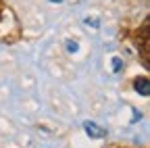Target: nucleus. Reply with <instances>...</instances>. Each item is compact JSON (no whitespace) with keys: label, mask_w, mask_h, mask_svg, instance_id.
<instances>
[{"label":"nucleus","mask_w":150,"mask_h":148,"mask_svg":"<svg viewBox=\"0 0 150 148\" xmlns=\"http://www.w3.org/2000/svg\"><path fill=\"white\" fill-rule=\"evenodd\" d=\"M134 88H136V92H140V96H148L150 94V81L146 77H138L134 81Z\"/></svg>","instance_id":"1"},{"label":"nucleus","mask_w":150,"mask_h":148,"mask_svg":"<svg viewBox=\"0 0 150 148\" xmlns=\"http://www.w3.org/2000/svg\"><path fill=\"white\" fill-rule=\"evenodd\" d=\"M83 127H86L88 136H92V138H102V136H104V132H102L98 125H94V123H86Z\"/></svg>","instance_id":"2"},{"label":"nucleus","mask_w":150,"mask_h":148,"mask_svg":"<svg viewBox=\"0 0 150 148\" xmlns=\"http://www.w3.org/2000/svg\"><path fill=\"white\" fill-rule=\"evenodd\" d=\"M50 2H61V0H50Z\"/></svg>","instance_id":"5"},{"label":"nucleus","mask_w":150,"mask_h":148,"mask_svg":"<svg viewBox=\"0 0 150 148\" xmlns=\"http://www.w3.org/2000/svg\"><path fill=\"white\" fill-rule=\"evenodd\" d=\"M69 50L75 52V50H77V44H75V42H69Z\"/></svg>","instance_id":"4"},{"label":"nucleus","mask_w":150,"mask_h":148,"mask_svg":"<svg viewBox=\"0 0 150 148\" xmlns=\"http://www.w3.org/2000/svg\"><path fill=\"white\" fill-rule=\"evenodd\" d=\"M112 63H115V71H119V69H121V61H119V59H115Z\"/></svg>","instance_id":"3"}]
</instances>
